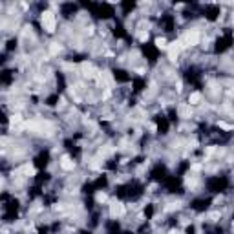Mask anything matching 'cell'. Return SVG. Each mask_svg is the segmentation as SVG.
Listing matches in <instances>:
<instances>
[{
    "mask_svg": "<svg viewBox=\"0 0 234 234\" xmlns=\"http://www.w3.org/2000/svg\"><path fill=\"white\" fill-rule=\"evenodd\" d=\"M41 24L46 33H55L57 29V17L53 11H42L41 13Z\"/></svg>",
    "mask_w": 234,
    "mask_h": 234,
    "instance_id": "cell-1",
    "label": "cell"
},
{
    "mask_svg": "<svg viewBox=\"0 0 234 234\" xmlns=\"http://www.w3.org/2000/svg\"><path fill=\"white\" fill-rule=\"evenodd\" d=\"M185 44H187V46H196V44H199V33H198V31L187 33V35H185Z\"/></svg>",
    "mask_w": 234,
    "mask_h": 234,
    "instance_id": "cell-2",
    "label": "cell"
},
{
    "mask_svg": "<svg viewBox=\"0 0 234 234\" xmlns=\"http://www.w3.org/2000/svg\"><path fill=\"white\" fill-rule=\"evenodd\" d=\"M201 99H203L201 92H190V93H189V99H187V101H189L187 104H189V106H196V104L201 103Z\"/></svg>",
    "mask_w": 234,
    "mask_h": 234,
    "instance_id": "cell-3",
    "label": "cell"
},
{
    "mask_svg": "<svg viewBox=\"0 0 234 234\" xmlns=\"http://www.w3.org/2000/svg\"><path fill=\"white\" fill-rule=\"evenodd\" d=\"M124 210H126V208H124L123 203H112L110 205V214L113 218H115V216H123Z\"/></svg>",
    "mask_w": 234,
    "mask_h": 234,
    "instance_id": "cell-4",
    "label": "cell"
},
{
    "mask_svg": "<svg viewBox=\"0 0 234 234\" xmlns=\"http://www.w3.org/2000/svg\"><path fill=\"white\" fill-rule=\"evenodd\" d=\"M60 168L66 170V172H71V170L75 168V161H71L68 155H64V157L60 159Z\"/></svg>",
    "mask_w": 234,
    "mask_h": 234,
    "instance_id": "cell-5",
    "label": "cell"
},
{
    "mask_svg": "<svg viewBox=\"0 0 234 234\" xmlns=\"http://www.w3.org/2000/svg\"><path fill=\"white\" fill-rule=\"evenodd\" d=\"M154 42H155V48H159V50H168V41H166L165 37H157Z\"/></svg>",
    "mask_w": 234,
    "mask_h": 234,
    "instance_id": "cell-6",
    "label": "cell"
},
{
    "mask_svg": "<svg viewBox=\"0 0 234 234\" xmlns=\"http://www.w3.org/2000/svg\"><path fill=\"white\" fill-rule=\"evenodd\" d=\"M148 39H150V35H148V29H141V31H137V41L141 42V44H145Z\"/></svg>",
    "mask_w": 234,
    "mask_h": 234,
    "instance_id": "cell-7",
    "label": "cell"
},
{
    "mask_svg": "<svg viewBox=\"0 0 234 234\" xmlns=\"http://www.w3.org/2000/svg\"><path fill=\"white\" fill-rule=\"evenodd\" d=\"M22 172H24L26 176H35V174H37L35 166L31 165V163H28V165H24V166H22Z\"/></svg>",
    "mask_w": 234,
    "mask_h": 234,
    "instance_id": "cell-8",
    "label": "cell"
},
{
    "mask_svg": "<svg viewBox=\"0 0 234 234\" xmlns=\"http://www.w3.org/2000/svg\"><path fill=\"white\" fill-rule=\"evenodd\" d=\"M208 220H210V221L221 220V212H218V210H216V212H210V214H208Z\"/></svg>",
    "mask_w": 234,
    "mask_h": 234,
    "instance_id": "cell-9",
    "label": "cell"
},
{
    "mask_svg": "<svg viewBox=\"0 0 234 234\" xmlns=\"http://www.w3.org/2000/svg\"><path fill=\"white\" fill-rule=\"evenodd\" d=\"M20 121H22V115H20V113H13L11 119H9V123L11 124H17V123H20Z\"/></svg>",
    "mask_w": 234,
    "mask_h": 234,
    "instance_id": "cell-10",
    "label": "cell"
},
{
    "mask_svg": "<svg viewBox=\"0 0 234 234\" xmlns=\"http://www.w3.org/2000/svg\"><path fill=\"white\" fill-rule=\"evenodd\" d=\"M218 128H223V130H232V126L227 123H223V121H218Z\"/></svg>",
    "mask_w": 234,
    "mask_h": 234,
    "instance_id": "cell-11",
    "label": "cell"
},
{
    "mask_svg": "<svg viewBox=\"0 0 234 234\" xmlns=\"http://www.w3.org/2000/svg\"><path fill=\"white\" fill-rule=\"evenodd\" d=\"M106 199H108V198H106V194H104V192H99V194H97V201H99V203H101V201L104 203Z\"/></svg>",
    "mask_w": 234,
    "mask_h": 234,
    "instance_id": "cell-12",
    "label": "cell"
},
{
    "mask_svg": "<svg viewBox=\"0 0 234 234\" xmlns=\"http://www.w3.org/2000/svg\"><path fill=\"white\" fill-rule=\"evenodd\" d=\"M168 234H181V232H179V231H170Z\"/></svg>",
    "mask_w": 234,
    "mask_h": 234,
    "instance_id": "cell-13",
    "label": "cell"
},
{
    "mask_svg": "<svg viewBox=\"0 0 234 234\" xmlns=\"http://www.w3.org/2000/svg\"><path fill=\"white\" fill-rule=\"evenodd\" d=\"M232 24H234V13H232Z\"/></svg>",
    "mask_w": 234,
    "mask_h": 234,
    "instance_id": "cell-14",
    "label": "cell"
}]
</instances>
